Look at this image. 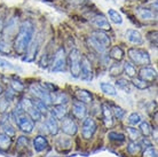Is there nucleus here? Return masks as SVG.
Wrapping results in <instances>:
<instances>
[{
	"label": "nucleus",
	"mask_w": 158,
	"mask_h": 157,
	"mask_svg": "<svg viewBox=\"0 0 158 157\" xmlns=\"http://www.w3.org/2000/svg\"><path fill=\"white\" fill-rule=\"evenodd\" d=\"M133 80H132V85L133 86H135L136 88H139V90H146V88H148L149 87V83L144 82V80H142L141 78H139V77H134V78H132Z\"/></svg>",
	"instance_id": "obj_39"
},
{
	"label": "nucleus",
	"mask_w": 158,
	"mask_h": 157,
	"mask_svg": "<svg viewBox=\"0 0 158 157\" xmlns=\"http://www.w3.org/2000/svg\"><path fill=\"white\" fill-rule=\"evenodd\" d=\"M79 78L84 82H91L93 79V69H92V62L87 56H81V62H80V74Z\"/></svg>",
	"instance_id": "obj_8"
},
{
	"label": "nucleus",
	"mask_w": 158,
	"mask_h": 157,
	"mask_svg": "<svg viewBox=\"0 0 158 157\" xmlns=\"http://www.w3.org/2000/svg\"><path fill=\"white\" fill-rule=\"evenodd\" d=\"M130 1H135V0H130Z\"/></svg>",
	"instance_id": "obj_52"
},
{
	"label": "nucleus",
	"mask_w": 158,
	"mask_h": 157,
	"mask_svg": "<svg viewBox=\"0 0 158 157\" xmlns=\"http://www.w3.org/2000/svg\"><path fill=\"white\" fill-rule=\"evenodd\" d=\"M10 86H12L13 90L15 91V92H17V93H20V92H23L24 91L23 83H21L20 80H12Z\"/></svg>",
	"instance_id": "obj_44"
},
{
	"label": "nucleus",
	"mask_w": 158,
	"mask_h": 157,
	"mask_svg": "<svg viewBox=\"0 0 158 157\" xmlns=\"http://www.w3.org/2000/svg\"><path fill=\"white\" fill-rule=\"evenodd\" d=\"M100 90L102 91L104 94L109 95V96H116L117 95L116 87L112 84H110V83H107V82L100 83Z\"/></svg>",
	"instance_id": "obj_27"
},
{
	"label": "nucleus",
	"mask_w": 158,
	"mask_h": 157,
	"mask_svg": "<svg viewBox=\"0 0 158 157\" xmlns=\"http://www.w3.org/2000/svg\"><path fill=\"white\" fill-rule=\"evenodd\" d=\"M102 117L104 125L107 127H111L114 125V115H112L111 108L108 103H102Z\"/></svg>",
	"instance_id": "obj_20"
},
{
	"label": "nucleus",
	"mask_w": 158,
	"mask_h": 157,
	"mask_svg": "<svg viewBox=\"0 0 158 157\" xmlns=\"http://www.w3.org/2000/svg\"><path fill=\"white\" fill-rule=\"evenodd\" d=\"M108 138H109V140H111V141L118 142V143H123V142H125V140H126L125 134L120 133V132H116V131L109 132L108 133Z\"/></svg>",
	"instance_id": "obj_36"
},
{
	"label": "nucleus",
	"mask_w": 158,
	"mask_h": 157,
	"mask_svg": "<svg viewBox=\"0 0 158 157\" xmlns=\"http://www.w3.org/2000/svg\"><path fill=\"white\" fill-rule=\"evenodd\" d=\"M157 149L155 148L154 146H150V147H147L143 149L142 157H157Z\"/></svg>",
	"instance_id": "obj_43"
},
{
	"label": "nucleus",
	"mask_w": 158,
	"mask_h": 157,
	"mask_svg": "<svg viewBox=\"0 0 158 157\" xmlns=\"http://www.w3.org/2000/svg\"><path fill=\"white\" fill-rule=\"evenodd\" d=\"M80 62H81V55L78 49H71L69 55H68V63L70 69V74L73 78H79L80 74Z\"/></svg>",
	"instance_id": "obj_5"
},
{
	"label": "nucleus",
	"mask_w": 158,
	"mask_h": 157,
	"mask_svg": "<svg viewBox=\"0 0 158 157\" xmlns=\"http://www.w3.org/2000/svg\"><path fill=\"white\" fill-rule=\"evenodd\" d=\"M12 116L7 112H4L2 117L0 119V126L2 129V133L7 134L9 137H14L15 135V127L12 124Z\"/></svg>",
	"instance_id": "obj_11"
},
{
	"label": "nucleus",
	"mask_w": 158,
	"mask_h": 157,
	"mask_svg": "<svg viewBox=\"0 0 158 157\" xmlns=\"http://www.w3.org/2000/svg\"><path fill=\"white\" fill-rule=\"evenodd\" d=\"M124 56H125V53L123 51V48L119 46H114L109 52V57L115 61H122Z\"/></svg>",
	"instance_id": "obj_29"
},
{
	"label": "nucleus",
	"mask_w": 158,
	"mask_h": 157,
	"mask_svg": "<svg viewBox=\"0 0 158 157\" xmlns=\"http://www.w3.org/2000/svg\"><path fill=\"white\" fill-rule=\"evenodd\" d=\"M109 74L111 77H118L123 74V64L119 63V61H116L115 63H112L109 68Z\"/></svg>",
	"instance_id": "obj_32"
},
{
	"label": "nucleus",
	"mask_w": 158,
	"mask_h": 157,
	"mask_svg": "<svg viewBox=\"0 0 158 157\" xmlns=\"http://www.w3.org/2000/svg\"><path fill=\"white\" fill-rule=\"evenodd\" d=\"M10 116H12V119H14L16 126L23 133L30 134L33 132V130H35V122L29 117V115L27 112H24L23 110H22L20 104H17V107L13 110Z\"/></svg>",
	"instance_id": "obj_2"
},
{
	"label": "nucleus",
	"mask_w": 158,
	"mask_h": 157,
	"mask_svg": "<svg viewBox=\"0 0 158 157\" xmlns=\"http://www.w3.org/2000/svg\"><path fill=\"white\" fill-rule=\"evenodd\" d=\"M29 140L28 138L25 137H20L17 139V142H16V147H20V148H24V147H28Z\"/></svg>",
	"instance_id": "obj_45"
},
{
	"label": "nucleus",
	"mask_w": 158,
	"mask_h": 157,
	"mask_svg": "<svg viewBox=\"0 0 158 157\" xmlns=\"http://www.w3.org/2000/svg\"><path fill=\"white\" fill-rule=\"evenodd\" d=\"M116 85L118 86V88L125 91L126 93H131V91H132V83L128 82L127 79H123V78L117 79L116 80Z\"/></svg>",
	"instance_id": "obj_35"
},
{
	"label": "nucleus",
	"mask_w": 158,
	"mask_h": 157,
	"mask_svg": "<svg viewBox=\"0 0 158 157\" xmlns=\"http://www.w3.org/2000/svg\"><path fill=\"white\" fill-rule=\"evenodd\" d=\"M52 96V104H67L69 102V96L64 92L56 91V92H51Z\"/></svg>",
	"instance_id": "obj_23"
},
{
	"label": "nucleus",
	"mask_w": 158,
	"mask_h": 157,
	"mask_svg": "<svg viewBox=\"0 0 158 157\" xmlns=\"http://www.w3.org/2000/svg\"><path fill=\"white\" fill-rule=\"evenodd\" d=\"M92 23H93V25L95 28H98L99 30H102V31H109L111 29L108 19L104 15H102V14L95 15L93 17V20H92Z\"/></svg>",
	"instance_id": "obj_17"
},
{
	"label": "nucleus",
	"mask_w": 158,
	"mask_h": 157,
	"mask_svg": "<svg viewBox=\"0 0 158 157\" xmlns=\"http://www.w3.org/2000/svg\"><path fill=\"white\" fill-rule=\"evenodd\" d=\"M12 52V46L9 41L6 39H0V53L1 54H10Z\"/></svg>",
	"instance_id": "obj_40"
},
{
	"label": "nucleus",
	"mask_w": 158,
	"mask_h": 157,
	"mask_svg": "<svg viewBox=\"0 0 158 157\" xmlns=\"http://www.w3.org/2000/svg\"><path fill=\"white\" fill-rule=\"evenodd\" d=\"M60 129L63 132L65 135H69V137H72L75 135L77 132H78V125L77 123L75 122V119L67 115L61 121V125H60Z\"/></svg>",
	"instance_id": "obj_9"
},
{
	"label": "nucleus",
	"mask_w": 158,
	"mask_h": 157,
	"mask_svg": "<svg viewBox=\"0 0 158 157\" xmlns=\"http://www.w3.org/2000/svg\"><path fill=\"white\" fill-rule=\"evenodd\" d=\"M12 146V137L5 133H0V149L8 150Z\"/></svg>",
	"instance_id": "obj_31"
},
{
	"label": "nucleus",
	"mask_w": 158,
	"mask_h": 157,
	"mask_svg": "<svg viewBox=\"0 0 158 157\" xmlns=\"http://www.w3.org/2000/svg\"><path fill=\"white\" fill-rule=\"evenodd\" d=\"M141 121H142V117H141V115L139 114V112H132V114L128 115L126 123L127 125L130 126H136L141 123Z\"/></svg>",
	"instance_id": "obj_33"
},
{
	"label": "nucleus",
	"mask_w": 158,
	"mask_h": 157,
	"mask_svg": "<svg viewBox=\"0 0 158 157\" xmlns=\"http://www.w3.org/2000/svg\"><path fill=\"white\" fill-rule=\"evenodd\" d=\"M128 57H130L131 62L136 66H149L151 63L150 55L146 51L144 48H138V47H132L127 52Z\"/></svg>",
	"instance_id": "obj_3"
},
{
	"label": "nucleus",
	"mask_w": 158,
	"mask_h": 157,
	"mask_svg": "<svg viewBox=\"0 0 158 157\" xmlns=\"http://www.w3.org/2000/svg\"><path fill=\"white\" fill-rule=\"evenodd\" d=\"M139 78L151 84L157 79V70L155 68L150 67V66H144L139 71Z\"/></svg>",
	"instance_id": "obj_10"
},
{
	"label": "nucleus",
	"mask_w": 158,
	"mask_h": 157,
	"mask_svg": "<svg viewBox=\"0 0 158 157\" xmlns=\"http://www.w3.org/2000/svg\"><path fill=\"white\" fill-rule=\"evenodd\" d=\"M126 149L130 154L135 155V154H138L140 150L142 149V147H141V145L139 143V141H130L126 147Z\"/></svg>",
	"instance_id": "obj_38"
},
{
	"label": "nucleus",
	"mask_w": 158,
	"mask_h": 157,
	"mask_svg": "<svg viewBox=\"0 0 158 157\" xmlns=\"http://www.w3.org/2000/svg\"><path fill=\"white\" fill-rule=\"evenodd\" d=\"M123 72H125V75L130 78H134L136 77L138 72H136V68L134 67V64L130 61H125L123 63Z\"/></svg>",
	"instance_id": "obj_25"
},
{
	"label": "nucleus",
	"mask_w": 158,
	"mask_h": 157,
	"mask_svg": "<svg viewBox=\"0 0 158 157\" xmlns=\"http://www.w3.org/2000/svg\"><path fill=\"white\" fill-rule=\"evenodd\" d=\"M135 14L140 20L142 21H154L156 20V13L148 7H138L135 8Z\"/></svg>",
	"instance_id": "obj_18"
},
{
	"label": "nucleus",
	"mask_w": 158,
	"mask_h": 157,
	"mask_svg": "<svg viewBox=\"0 0 158 157\" xmlns=\"http://www.w3.org/2000/svg\"><path fill=\"white\" fill-rule=\"evenodd\" d=\"M0 68H5V69H14L15 67H14L9 61L2 59V57H0Z\"/></svg>",
	"instance_id": "obj_46"
},
{
	"label": "nucleus",
	"mask_w": 158,
	"mask_h": 157,
	"mask_svg": "<svg viewBox=\"0 0 158 157\" xmlns=\"http://www.w3.org/2000/svg\"><path fill=\"white\" fill-rule=\"evenodd\" d=\"M96 130H98V124L94 121V118L87 117V116L84 118L83 123H81V135L84 139H86V140L92 139Z\"/></svg>",
	"instance_id": "obj_7"
},
{
	"label": "nucleus",
	"mask_w": 158,
	"mask_h": 157,
	"mask_svg": "<svg viewBox=\"0 0 158 157\" xmlns=\"http://www.w3.org/2000/svg\"><path fill=\"white\" fill-rule=\"evenodd\" d=\"M38 48H39V41L37 39H32L31 43L29 44L27 51L24 53L23 56V61L24 62H32L33 60L36 59L37 52H38Z\"/></svg>",
	"instance_id": "obj_12"
},
{
	"label": "nucleus",
	"mask_w": 158,
	"mask_h": 157,
	"mask_svg": "<svg viewBox=\"0 0 158 157\" xmlns=\"http://www.w3.org/2000/svg\"><path fill=\"white\" fill-rule=\"evenodd\" d=\"M67 68V56L65 51L63 47L59 48L54 54L53 61L51 63V71L52 72H63Z\"/></svg>",
	"instance_id": "obj_6"
},
{
	"label": "nucleus",
	"mask_w": 158,
	"mask_h": 157,
	"mask_svg": "<svg viewBox=\"0 0 158 157\" xmlns=\"http://www.w3.org/2000/svg\"><path fill=\"white\" fill-rule=\"evenodd\" d=\"M33 103H35V106H36L37 108H38L40 111H41V114H43V115H47L48 112H49L48 106L45 102H43L41 100H39V99H37V100H33Z\"/></svg>",
	"instance_id": "obj_42"
},
{
	"label": "nucleus",
	"mask_w": 158,
	"mask_h": 157,
	"mask_svg": "<svg viewBox=\"0 0 158 157\" xmlns=\"http://www.w3.org/2000/svg\"><path fill=\"white\" fill-rule=\"evenodd\" d=\"M49 114L57 121H62L68 115V110L65 104H54V107L49 110Z\"/></svg>",
	"instance_id": "obj_21"
},
{
	"label": "nucleus",
	"mask_w": 158,
	"mask_h": 157,
	"mask_svg": "<svg viewBox=\"0 0 158 157\" xmlns=\"http://www.w3.org/2000/svg\"><path fill=\"white\" fill-rule=\"evenodd\" d=\"M126 36V39L130 41V43L134 44V45H142L143 44V38L141 33L134 29H128L125 33Z\"/></svg>",
	"instance_id": "obj_22"
},
{
	"label": "nucleus",
	"mask_w": 158,
	"mask_h": 157,
	"mask_svg": "<svg viewBox=\"0 0 158 157\" xmlns=\"http://www.w3.org/2000/svg\"><path fill=\"white\" fill-rule=\"evenodd\" d=\"M19 23H17V21H16L15 17H13L10 20L8 21V23L6 27H4L2 29V36H4V39L7 40L9 37H13V36L15 35L16 32L19 31Z\"/></svg>",
	"instance_id": "obj_15"
},
{
	"label": "nucleus",
	"mask_w": 158,
	"mask_h": 157,
	"mask_svg": "<svg viewBox=\"0 0 158 157\" xmlns=\"http://www.w3.org/2000/svg\"><path fill=\"white\" fill-rule=\"evenodd\" d=\"M87 44H88V46L92 47L94 49L96 53H99V54H106V52H107V48L103 47L101 44H99L95 39H93L91 36L89 37H87Z\"/></svg>",
	"instance_id": "obj_28"
},
{
	"label": "nucleus",
	"mask_w": 158,
	"mask_h": 157,
	"mask_svg": "<svg viewBox=\"0 0 158 157\" xmlns=\"http://www.w3.org/2000/svg\"><path fill=\"white\" fill-rule=\"evenodd\" d=\"M25 112L29 115V117L31 118L33 122H40V121L43 119L44 115L41 114V111H40V110L35 106V103H33V104H32V106L30 107Z\"/></svg>",
	"instance_id": "obj_26"
},
{
	"label": "nucleus",
	"mask_w": 158,
	"mask_h": 157,
	"mask_svg": "<svg viewBox=\"0 0 158 157\" xmlns=\"http://www.w3.org/2000/svg\"><path fill=\"white\" fill-rule=\"evenodd\" d=\"M33 33H35V25L31 21L27 20L22 22L14 40V49L17 54L23 55L25 53L29 44L33 39Z\"/></svg>",
	"instance_id": "obj_1"
},
{
	"label": "nucleus",
	"mask_w": 158,
	"mask_h": 157,
	"mask_svg": "<svg viewBox=\"0 0 158 157\" xmlns=\"http://www.w3.org/2000/svg\"><path fill=\"white\" fill-rule=\"evenodd\" d=\"M75 96L78 101L85 103V104H89V103L93 102V95L89 91L87 90H77L75 93Z\"/></svg>",
	"instance_id": "obj_24"
},
{
	"label": "nucleus",
	"mask_w": 158,
	"mask_h": 157,
	"mask_svg": "<svg viewBox=\"0 0 158 157\" xmlns=\"http://www.w3.org/2000/svg\"><path fill=\"white\" fill-rule=\"evenodd\" d=\"M91 37L93 39L96 40L99 44H101L103 47L108 48L110 46V44H111L110 37H109L108 33H106V32L102 31V30H95V31H93L91 33Z\"/></svg>",
	"instance_id": "obj_16"
},
{
	"label": "nucleus",
	"mask_w": 158,
	"mask_h": 157,
	"mask_svg": "<svg viewBox=\"0 0 158 157\" xmlns=\"http://www.w3.org/2000/svg\"><path fill=\"white\" fill-rule=\"evenodd\" d=\"M69 2H71L72 5H76V6H80V5H84L87 0H68Z\"/></svg>",
	"instance_id": "obj_49"
},
{
	"label": "nucleus",
	"mask_w": 158,
	"mask_h": 157,
	"mask_svg": "<svg viewBox=\"0 0 158 157\" xmlns=\"http://www.w3.org/2000/svg\"><path fill=\"white\" fill-rule=\"evenodd\" d=\"M111 111H112L114 117L118 118V119H123V118L125 117V115H126V111L119 106H114L111 108Z\"/></svg>",
	"instance_id": "obj_41"
},
{
	"label": "nucleus",
	"mask_w": 158,
	"mask_h": 157,
	"mask_svg": "<svg viewBox=\"0 0 158 157\" xmlns=\"http://www.w3.org/2000/svg\"><path fill=\"white\" fill-rule=\"evenodd\" d=\"M2 94H4V88H2V86L0 85V96H1Z\"/></svg>",
	"instance_id": "obj_51"
},
{
	"label": "nucleus",
	"mask_w": 158,
	"mask_h": 157,
	"mask_svg": "<svg viewBox=\"0 0 158 157\" xmlns=\"http://www.w3.org/2000/svg\"><path fill=\"white\" fill-rule=\"evenodd\" d=\"M45 125L47 127V131L48 133L51 134V135H56V134L59 133L60 131V124H59V121L54 118L52 116L49 112L47 114V117L45 119Z\"/></svg>",
	"instance_id": "obj_19"
},
{
	"label": "nucleus",
	"mask_w": 158,
	"mask_h": 157,
	"mask_svg": "<svg viewBox=\"0 0 158 157\" xmlns=\"http://www.w3.org/2000/svg\"><path fill=\"white\" fill-rule=\"evenodd\" d=\"M108 16H109V19H110L111 22H114L115 24H122L123 23L122 15H120L117 11L112 9V8H109V9H108Z\"/></svg>",
	"instance_id": "obj_34"
},
{
	"label": "nucleus",
	"mask_w": 158,
	"mask_h": 157,
	"mask_svg": "<svg viewBox=\"0 0 158 157\" xmlns=\"http://www.w3.org/2000/svg\"><path fill=\"white\" fill-rule=\"evenodd\" d=\"M29 90L32 94L35 95L37 99L41 100L45 102L47 106L52 104V96H51V91L45 86V84H39V83H32L29 86Z\"/></svg>",
	"instance_id": "obj_4"
},
{
	"label": "nucleus",
	"mask_w": 158,
	"mask_h": 157,
	"mask_svg": "<svg viewBox=\"0 0 158 157\" xmlns=\"http://www.w3.org/2000/svg\"><path fill=\"white\" fill-rule=\"evenodd\" d=\"M126 132L131 141H139V139L142 137L139 129H135L134 126H126Z\"/></svg>",
	"instance_id": "obj_30"
},
{
	"label": "nucleus",
	"mask_w": 158,
	"mask_h": 157,
	"mask_svg": "<svg viewBox=\"0 0 158 157\" xmlns=\"http://www.w3.org/2000/svg\"><path fill=\"white\" fill-rule=\"evenodd\" d=\"M32 147H33V150L36 153H41L44 150H46L48 148V141L47 138L43 135V134H38L33 138L32 140Z\"/></svg>",
	"instance_id": "obj_14"
},
{
	"label": "nucleus",
	"mask_w": 158,
	"mask_h": 157,
	"mask_svg": "<svg viewBox=\"0 0 158 157\" xmlns=\"http://www.w3.org/2000/svg\"><path fill=\"white\" fill-rule=\"evenodd\" d=\"M139 131H140V133H141V135H143V137H149L151 134V126L150 124L148 122H143V121H141V123L139 124Z\"/></svg>",
	"instance_id": "obj_37"
},
{
	"label": "nucleus",
	"mask_w": 158,
	"mask_h": 157,
	"mask_svg": "<svg viewBox=\"0 0 158 157\" xmlns=\"http://www.w3.org/2000/svg\"><path fill=\"white\" fill-rule=\"evenodd\" d=\"M2 29H4V24H2V21L0 20V33L2 32Z\"/></svg>",
	"instance_id": "obj_50"
},
{
	"label": "nucleus",
	"mask_w": 158,
	"mask_h": 157,
	"mask_svg": "<svg viewBox=\"0 0 158 157\" xmlns=\"http://www.w3.org/2000/svg\"><path fill=\"white\" fill-rule=\"evenodd\" d=\"M39 64L41 68H47L48 64H51V63L48 62V54H44V56L41 57V60H40Z\"/></svg>",
	"instance_id": "obj_47"
},
{
	"label": "nucleus",
	"mask_w": 158,
	"mask_h": 157,
	"mask_svg": "<svg viewBox=\"0 0 158 157\" xmlns=\"http://www.w3.org/2000/svg\"><path fill=\"white\" fill-rule=\"evenodd\" d=\"M71 114L75 116L77 119L83 121L84 118L87 116V107L85 103L80 102V101H73L71 107Z\"/></svg>",
	"instance_id": "obj_13"
},
{
	"label": "nucleus",
	"mask_w": 158,
	"mask_h": 157,
	"mask_svg": "<svg viewBox=\"0 0 158 157\" xmlns=\"http://www.w3.org/2000/svg\"><path fill=\"white\" fill-rule=\"evenodd\" d=\"M8 104H9V101H7V100L4 98L2 100H1V101H0V110H1L2 112H5V111L7 110Z\"/></svg>",
	"instance_id": "obj_48"
}]
</instances>
